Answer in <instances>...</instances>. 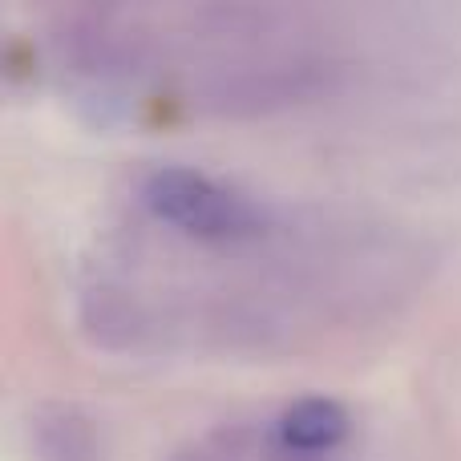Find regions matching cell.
<instances>
[{
  "instance_id": "obj_4",
  "label": "cell",
  "mask_w": 461,
  "mask_h": 461,
  "mask_svg": "<svg viewBox=\"0 0 461 461\" xmlns=\"http://www.w3.org/2000/svg\"><path fill=\"white\" fill-rule=\"evenodd\" d=\"M170 461H243V446H239V438H207L194 441L191 449L175 454Z\"/></svg>"
},
{
  "instance_id": "obj_3",
  "label": "cell",
  "mask_w": 461,
  "mask_h": 461,
  "mask_svg": "<svg viewBox=\"0 0 461 461\" xmlns=\"http://www.w3.org/2000/svg\"><path fill=\"white\" fill-rule=\"evenodd\" d=\"M29 441L37 461H102V433L81 405L49 401L32 413Z\"/></svg>"
},
{
  "instance_id": "obj_1",
  "label": "cell",
  "mask_w": 461,
  "mask_h": 461,
  "mask_svg": "<svg viewBox=\"0 0 461 461\" xmlns=\"http://www.w3.org/2000/svg\"><path fill=\"white\" fill-rule=\"evenodd\" d=\"M142 207L158 223L199 243L235 247L267 235V211L251 194L194 167H154L142 178Z\"/></svg>"
},
{
  "instance_id": "obj_2",
  "label": "cell",
  "mask_w": 461,
  "mask_h": 461,
  "mask_svg": "<svg viewBox=\"0 0 461 461\" xmlns=\"http://www.w3.org/2000/svg\"><path fill=\"white\" fill-rule=\"evenodd\" d=\"M348 433H352L348 409L336 397H324V393L292 401L276 421L279 449L292 457H324L332 449H340L348 441Z\"/></svg>"
}]
</instances>
